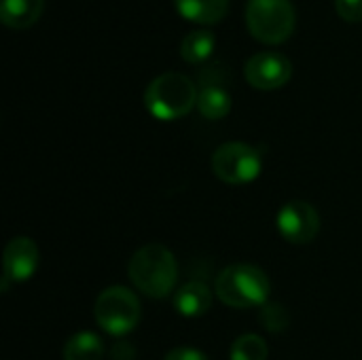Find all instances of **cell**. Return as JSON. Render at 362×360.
Instances as JSON below:
<instances>
[{"label": "cell", "instance_id": "cell-6", "mask_svg": "<svg viewBox=\"0 0 362 360\" xmlns=\"http://www.w3.org/2000/svg\"><path fill=\"white\" fill-rule=\"evenodd\" d=\"M261 157L246 142H225L212 155V172L227 185H246L259 178Z\"/></svg>", "mask_w": 362, "mask_h": 360}, {"label": "cell", "instance_id": "cell-7", "mask_svg": "<svg viewBox=\"0 0 362 360\" xmlns=\"http://www.w3.org/2000/svg\"><path fill=\"white\" fill-rule=\"evenodd\" d=\"M246 81L261 91H272L284 87L293 76V64L286 55L278 51L255 53L244 66Z\"/></svg>", "mask_w": 362, "mask_h": 360}, {"label": "cell", "instance_id": "cell-9", "mask_svg": "<svg viewBox=\"0 0 362 360\" xmlns=\"http://www.w3.org/2000/svg\"><path fill=\"white\" fill-rule=\"evenodd\" d=\"M38 267V246L34 240L19 236L13 238L2 255V291L8 289V282H23L34 276Z\"/></svg>", "mask_w": 362, "mask_h": 360}, {"label": "cell", "instance_id": "cell-13", "mask_svg": "<svg viewBox=\"0 0 362 360\" xmlns=\"http://www.w3.org/2000/svg\"><path fill=\"white\" fill-rule=\"evenodd\" d=\"M231 95L225 87L221 85H204L199 89L197 95V110L202 112V117L210 119V121H218L225 119L231 112Z\"/></svg>", "mask_w": 362, "mask_h": 360}, {"label": "cell", "instance_id": "cell-4", "mask_svg": "<svg viewBox=\"0 0 362 360\" xmlns=\"http://www.w3.org/2000/svg\"><path fill=\"white\" fill-rule=\"evenodd\" d=\"M295 23L297 13L291 0H248L246 4L248 32L265 45L284 42L295 32Z\"/></svg>", "mask_w": 362, "mask_h": 360}, {"label": "cell", "instance_id": "cell-19", "mask_svg": "<svg viewBox=\"0 0 362 360\" xmlns=\"http://www.w3.org/2000/svg\"><path fill=\"white\" fill-rule=\"evenodd\" d=\"M165 360H208V356L195 348H174L172 352H168Z\"/></svg>", "mask_w": 362, "mask_h": 360}, {"label": "cell", "instance_id": "cell-5", "mask_svg": "<svg viewBox=\"0 0 362 360\" xmlns=\"http://www.w3.org/2000/svg\"><path fill=\"white\" fill-rule=\"evenodd\" d=\"M95 323L115 337L134 331L140 323V301L125 286H110L95 299Z\"/></svg>", "mask_w": 362, "mask_h": 360}, {"label": "cell", "instance_id": "cell-15", "mask_svg": "<svg viewBox=\"0 0 362 360\" xmlns=\"http://www.w3.org/2000/svg\"><path fill=\"white\" fill-rule=\"evenodd\" d=\"M104 344L95 333L83 331L72 335L64 346V360H102Z\"/></svg>", "mask_w": 362, "mask_h": 360}, {"label": "cell", "instance_id": "cell-17", "mask_svg": "<svg viewBox=\"0 0 362 360\" xmlns=\"http://www.w3.org/2000/svg\"><path fill=\"white\" fill-rule=\"evenodd\" d=\"M261 325L272 333H282L288 327V312L280 303H265L261 310Z\"/></svg>", "mask_w": 362, "mask_h": 360}, {"label": "cell", "instance_id": "cell-11", "mask_svg": "<svg viewBox=\"0 0 362 360\" xmlns=\"http://www.w3.org/2000/svg\"><path fill=\"white\" fill-rule=\"evenodd\" d=\"M176 11L199 25H214L229 13V0H174Z\"/></svg>", "mask_w": 362, "mask_h": 360}, {"label": "cell", "instance_id": "cell-1", "mask_svg": "<svg viewBox=\"0 0 362 360\" xmlns=\"http://www.w3.org/2000/svg\"><path fill=\"white\" fill-rule=\"evenodd\" d=\"M132 284L151 299L168 297L178 280V263L163 244H146L134 252L127 265Z\"/></svg>", "mask_w": 362, "mask_h": 360}, {"label": "cell", "instance_id": "cell-12", "mask_svg": "<svg viewBox=\"0 0 362 360\" xmlns=\"http://www.w3.org/2000/svg\"><path fill=\"white\" fill-rule=\"evenodd\" d=\"M45 0H0V19L6 28L25 30L42 15Z\"/></svg>", "mask_w": 362, "mask_h": 360}, {"label": "cell", "instance_id": "cell-18", "mask_svg": "<svg viewBox=\"0 0 362 360\" xmlns=\"http://www.w3.org/2000/svg\"><path fill=\"white\" fill-rule=\"evenodd\" d=\"M335 8L346 21H362V0H335Z\"/></svg>", "mask_w": 362, "mask_h": 360}, {"label": "cell", "instance_id": "cell-3", "mask_svg": "<svg viewBox=\"0 0 362 360\" xmlns=\"http://www.w3.org/2000/svg\"><path fill=\"white\" fill-rule=\"evenodd\" d=\"M197 95L199 91L187 74L163 72L148 83L144 91V104L155 119L176 121L197 106Z\"/></svg>", "mask_w": 362, "mask_h": 360}, {"label": "cell", "instance_id": "cell-16", "mask_svg": "<svg viewBox=\"0 0 362 360\" xmlns=\"http://www.w3.org/2000/svg\"><path fill=\"white\" fill-rule=\"evenodd\" d=\"M269 356V346L263 337L255 333H246L238 337L231 346V360H267Z\"/></svg>", "mask_w": 362, "mask_h": 360}, {"label": "cell", "instance_id": "cell-2", "mask_svg": "<svg viewBox=\"0 0 362 360\" xmlns=\"http://www.w3.org/2000/svg\"><path fill=\"white\" fill-rule=\"evenodd\" d=\"M269 291L272 284L267 274L250 263H235L225 267L214 282L216 297L227 308H235V310L265 306L269 299Z\"/></svg>", "mask_w": 362, "mask_h": 360}, {"label": "cell", "instance_id": "cell-8", "mask_svg": "<svg viewBox=\"0 0 362 360\" xmlns=\"http://www.w3.org/2000/svg\"><path fill=\"white\" fill-rule=\"evenodd\" d=\"M278 231L291 244H310L320 233L318 210L308 202H288L278 212Z\"/></svg>", "mask_w": 362, "mask_h": 360}, {"label": "cell", "instance_id": "cell-10", "mask_svg": "<svg viewBox=\"0 0 362 360\" xmlns=\"http://www.w3.org/2000/svg\"><path fill=\"white\" fill-rule=\"evenodd\" d=\"M174 308L180 316L187 318H197L204 316L212 308V293L204 282L191 280L180 286L174 295Z\"/></svg>", "mask_w": 362, "mask_h": 360}, {"label": "cell", "instance_id": "cell-14", "mask_svg": "<svg viewBox=\"0 0 362 360\" xmlns=\"http://www.w3.org/2000/svg\"><path fill=\"white\" fill-rule=\"evenodd\" d=\"M214 45H216L214 34L208 28H197V30L189 32L182 38L180 55L189 64H204V62L210 59V55L214 51Z\"/></svg>", "mask_w": 362, "mask_h": 360}]
</instances>
